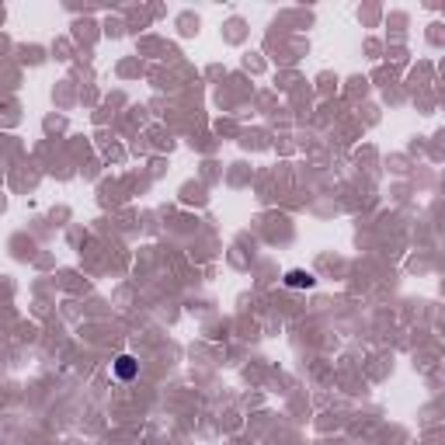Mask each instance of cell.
Masks as SVG:
<instances>
[{
  "label": "cell",
  "instance_id": "cell-1",
  "mask_svg": "<svg viewBox=\"0 0 445 445\" xmlns=\"http://www.w3.org/2000/svg\"><path fill=\"white\" fill-rule=\"evenodd\" d=\"M112 372H115L122 382H129V380H136V376H139V362H136L132 355H119V358L112 362Z\"/></svg>",
  "mask_w": 445,
  "mask_h": 445
},
{
  "label": "cell",
  "instance_id": "cell-2",
  "mask_svg": "<svg viewBox=\"0 0 445 445\" xmlns=\"http://www.w3.org/2000/svg\"><path fill=\"white\" fill-rule=\"evenodd\" d=\"M286 286L289 289H313L317 279H313L310 272H303V268H292V272H286Z\"/></svg>",
  "mask_w": 445,
  "mask_h": 445
}]
</instances>
